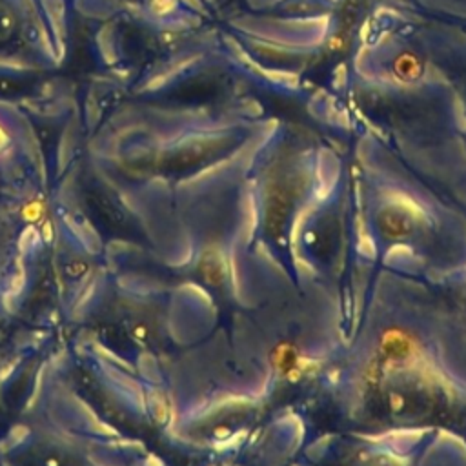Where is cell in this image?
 Listing matches in <instances>:
<instances>
[{
	"instance_id": "6da1fadb",
	"label": "cell",
	"mask_w": 466,
	"mask_h": 466,
	"mask_svg": "<svg viewBox=\"0 0 466 466\" xmlns=\"http://www.w3.org/2000/svg\"><path fill=\"white\" fill-rule=\"evenodd\" d=\"M15 31H16V18L13 11L7 5L0 4V46L7 44L15 36Z\"/></svg>"
}]
</instances>
